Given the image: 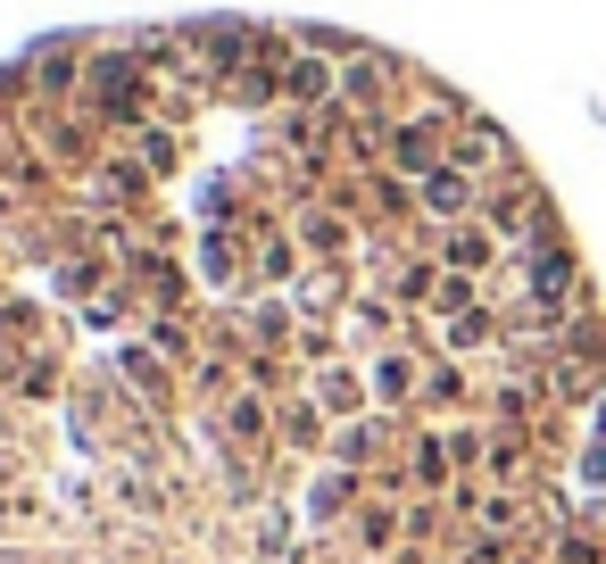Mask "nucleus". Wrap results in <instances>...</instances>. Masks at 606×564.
Masks as SVG:
<instances>
[{"mask_svg":"<svg viewBox=\"0 0 606 564\" xmlns=\"http://www.w3.org/2000/svg\"><path fill=\"white\" fill-rule=\"evenodd\" d=\"M9 365H17V341H9V332H0V374H9Z\"/></svg>","mask_w":606,"mask_h":564,"instance_id":"nucleus-22","label":"nucleus"},{"mask_svg":"<svg viewBox=\"0 0 606 564\" xmlns=\"http://www.w3.org/2000/svg\"><path fill=\"white\" fill-rule=\"evenodd\" d=\"M441 266H448V274H482V266H491V233H474V224H457V233L441 241Z\"/></svg>","mask_w":606,"mask_h":564,"instance_id":"nucleus-9","label":"nucleus"},{"mask_svg":"<svg viewBox=\"0 0 606 564\" xmlns=\"http://www.w3.org/2000/svg\"><path fill=\"white\" fill-rule=\"evenodd\" d=\"M407 399H415V357L383 349V357H374V407H407Z\"/></svg>","mask_w":606,"mask_h":564,"instance_id":"nucleus-5","label":"nucleus"},{"mask_svg":"<svg viewBox=\"0 0 606 564\" xmlns=\"http://www.w3.org/2000/svg\"><path fill=\"white\" fill-rule=\"evenodd\" d=\"M383 456V415H357V423H341V440H333V465H374Z\"/></svg>","mask_w":606,"mask_h":564,"instance_id":"nucleus-4","label":"nucleus"},{"mask_svg":"<svg viewBox=\"0 0 606 564\" xmlns=\"http://www.w3.org/2000/svg\"><path fill=\"white\" fill-rule=\"evenodd\" d=\"M274 423H283L291 440H316V423H324V407H316V399H291V407H274Z\"/></svg>","mask_w":606,"mask_h":564,"instance_id":"nucleus-12","label":"nucleus"},{"mask_svg":"<svg viewBox=\"0 0 606 564\" xmlns=\"http://www.w3.org/2000/svg\"><path fill=\"white\" fill-rule=\"evenodd\" d=\"M216 423H224V432L241 440V449H257V440L274 432V399H266V391L250 382V391H233V399H224V415H216Z\"/></svg>","mask_w":606,"mask_h":564,"instance_id":"nucleus-2","label":"nucleus"},{"mask_svg":"<svg viewBox=\"0 0 606 564\" xmlns=\"http://www.w3.org/2000/svg\"><path fill=\"white\" fill-rule=\"evenodd\" d=\"M350 498H357V473L333 465V473H316V490H307V515L333 523V515H350Z\"/></svg>","mask_w":606,"mask_h":564,"instance_id":"nucleus-6","label":"nucleus"},{"mask_svg":"<svg viewBox=\"0 0 606 564\" xmlns=\"http://www.w3.org/2000/svg\"><path fill=\"white\" fill-rule=\"evenodd\" d=\"M565 291H574V258H565V250H548L541 266H532V299H541V308H557Z\"/></svg>","mask_w":606,"mask_h":564,"instance_id":"nucleus-10","label":"nucleus"},{"mask_svg":"<svg viewBox=\"0 0 606 564\" xmlns=\"http://www.w3.org/2000/svg\"><path fill=\"white\" fill-rule=\"evenodd\" d=\"M250 332H257V349L291 341V308H250Z\"/></svg>","mask_w":606,"mask_h":564,"instance_id":"nucleus-13","label":"nucleus"},{"mask_svg":"<svg viewBox=\"0 0 606 564\" xmlns=\"http://www.w3.org/2000/svg\"><path fill=\"white\" fill-rule=\"evenodd\" d=\"M590 432H598V440H606V399H598V423H590Z\"/></svg>","mask_w":606,"mask_h":564,"instance_id":"nucleus-23","label":"nucleus"},{"mask_svg":"<svg viewBox=\"0 0 606 564\" xmlns=\"http://www.w3.org/2000/svg\"><path fill=\"white\" fill-rule=\"evenodd\" d=\"M333 299H341V282H333V274L300 282V315H333Z\"/></svg>","mask_w":606,"mask_h":564,"instance_id":"nucleus-14","label":"nucleus"},{"mask_svg":"<svg viewBox=\"0 0 606 564\" xmlns=\"http://www.w3.org/2000/svg\"><path fill=\"white\" fill-rule=\"evenodd\" d=\"M307 250H324V258H333V250H350V233H341L333 216H307Z\"/></svg>","mask_w":606,"mask_h":564,"instance_id":"nucleus-17","label":"nucleus"},{"mask_svg":"<svg viewBox=\"0 0 606 564\" xmlns=\"http://www.w3.org/2000/svg\"><path fill=\"white\" fill-rule=\"evenodd\" d=\"M515 515H524L515 490H491V498H482V523H491V532H515Z\"/></svg>","mask_w":606,"mask_h":564,"instance_id":"nucleus-15","label":"nucleus"},{"mask_svg":"<svg viewBox=\"0 0 606 564\" xmlns=\"http://www.w3.org/2000/svg\"><path fill=\"white\" fill-rule=\"evenodd\" d=\"M465 200H474L465 167H432V174H424V208H432V216H465Z\"/></svg>","mask_w":606,"mask_h":564,"instance_id":"nucleus-7","label":"nucleus"},{"mask_svg":"<svg viewBox=\"0 0 606 564\" xmlns=\"http://www.w3.org/2000/svg\"><path fill=\"white\" fill-rule=\"evenodd\" d=\"M424 399H432V407H448V399H465V374H448V365H441V374L424 382Z\"/></svg>","mask_w":606,"mask_h":564,"instance_id":"nucleus-18","label":"nucleus"},{"mask_svg":"<svg viewBox=\"0 0 606 564\" xmlns=\"http://www.w3.org/2000/svg\"><path fill=\"white\" fill-rule=\"evenodd\" d=\"M557 564H606V548H598L590 532H565V540H557Z\"/></svg>","mask_w":606,"mask_h":564,"instance_id":"nucleus-16","label":"nucleus"},{"mask_svg":"<svg viewBox=\"0 0 606 564\" xmlns=\"http://www.w3.org/2000/svg\"><path fill=\"white\" fill-rule=\"evenodd\" d=\"M400 532H407V515H391V506H366V515L350 523V540L366 548V564L383 556V548H400Z\"/></svg>","mask_w":606,"mask_h":564,"instance_id":"nucleus-8","label":"nucleus"},{"mask_svg":"<svg viewBox=\"0 0 606 564\" xmlns=\"http://www.w3.org/2000/svg\"><path fill=\"white\" fill-rule=\"evenodd\" d=\"M582 482H606V440L590 432V449H582Z\"/></svg>","mask_w":606,"mask_h":564,"instance_id":"nucleus-21","label":"nucleus"},{"mask_svg":"<svg viewBox=\"0 0 606 564\" xmlns=\"http://www.w3.org/2000/svg\"><path fill=\"white\" fill-rule=\"evenodd\" d=\"M491 473H498V482H515V473H524V449H515V440H498V449H491Z\"/></svg>","mask_w":606,"mask_h":564,"instance_id":"nucleus-19","label":"nucleus"},{"mask_svg":"<svg viewBox=\"0 0 606 564\" xmlns=\"http://www.w3.org/2000/svg\"><path fill=\"white\" fill-rule=\"evenodd\" d=\"M307 399H316L324 415H350L357 423V415L374 407V382H350V365H333V374H316V391H307Z\"/></svg>","mask_w":606,"mask_h":564,"instance_id":"nucleus-3","label":"nucleus"},{"mask_svg":"<svg viewBox=\"0 0 606 564\" xmlns=\"http://www.w3.org/2000/svg\"><path fill=\"white\" fill-rule=\"evenodd\" d=\"M448 465H457V456H448V432L415 440V482H448Z\"/></svg>","mask_w":606,"mask_h":564,"instance_id":"nucleus-11","label":"nucleus"},{"mask_svg":"<svg viewBox=\"0 0 606 564\" xmlns=\"http://www.w3.org/2000/svg\"><path fill=\"white\" fill-rule=\"evenodd\" d=\"M117 374H125L133 391L150 399V407H175V357H159V349L125 341V349H117Z\"/></svg>","mask_w":606,"mask_h":564,"instance_id":"nucleus-1","label":"nucleus"},{"mask_svg":"<svg viewBox=\"0 0 606 564\" xmlns=\"http://www.w3.org/2000/svg\"><path fill=\"white\" fill-rule=\"evenodd\" d=\"M448 456H457V473L482 465V432H448Z\"/></svg>","mask_w":606,"mask_h":564,"instance_id":"nucleus-20","label":"nucleus"}]
</instances>
